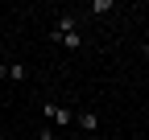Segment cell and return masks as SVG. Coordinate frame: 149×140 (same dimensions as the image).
<instances>
[{"instance_id":"7","label":"cell","mask_w":149,"mask_h":140,"mask_svg":"<svg viewBox=\"0 0 149 140\" xmlns=\"http://www.w3.org/2000/svg\"><path fill=\"white\" fill-rule=\"evenodd\" d=\"M54 140H74V136H54Z\"/></svg>"},{"instance_id":"6","label":"cell","mask_w":149,"mask_h":140,"mask_svg":"<svg viewBox=\"0 0 149 140\" xmlns=\"http://www.w3.org/2000/svg\"><path fill=\"white\" fill-rule=\"evenodd\" d=\"M141 58H145V62H149V45H141Z\"/></svg>"},{"instance_id":"3","label":"cell","mask_w":149,"mask_h":140,"mask_svg":"<svg viewBox=\"0 0 149 140\" xmlns=\"http://www.w3.org/2000/svg\"><path fill=\"white\" fill-rule=\"evenodd\" d=\"M74 124H79L83 132H100V115L95 111H74Z\"/></svg>"},{"instance_id":"2","label":"cell","mask_w":149,"mask_h":140,"mask_svg":"<svg viewBox=\"0 0 149 140\" xmlns=\"http://www.w3.org/2000/svg\"><path fill=\"white\" fill-rule=\"evenodd\" d=\"M42 115L50 119V128H54V124H58V128L74 124V111H70V107H58V103H42Z\"/></svg>"},{"instance_id":"1","label":"cell","mask_w":149,"mask_h":140,"mask_svg":"<svg viewBox=\"0 0 149 140\" xmlns=\"http://www.w3.org/2000/svg\"><path fill=\"white\" fill-rule=\"evenodd\" d=\"M50 37L58 41L62 49H79V45H83V25H79V16H74V12H62Z\"/></svg>"},{"instance_id":"4","label":"cell","mask_w":149,"mask_h":140,"mask_svg":"<svg viewBox=\"0 0 149 140\" xmlns=\"http://www.w3.org/2000/svg\"><path fill=\"white\" fill-rule=\"evenodd\" d=\"M116 4H112V0H91V12H112Z\"/></svg>"},{"instance_id":"5","label":"cell","mask_w":149,"mask_h":140,"mask_svg":"<svg viewBox=\"0 0 149 140\" xmlns=\"http://www.w3.org/2000/svg\"><path fill=\"white\" fill-rule=\"evenodd\" d=\"M8 78H13V82L25 78V66H21V62H8Z\"/></svg>"}]
</instances>
